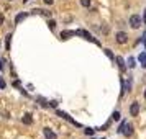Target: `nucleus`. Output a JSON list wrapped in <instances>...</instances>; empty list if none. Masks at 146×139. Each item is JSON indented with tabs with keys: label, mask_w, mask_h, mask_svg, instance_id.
<instances>
[{
	"label": "nucleus",
	"mask_w": 146,
	"mask_h": 139,
	"mask_svg": "<svg viewBox=\"0 0 146 139\" xmlns=\"http://www.w3.org/2000/svg\"><path fill=\"white\" fill-rule=\"evenodd\" d=\"M2 25H3V15L0 13V26H2Z\"/></svg>",
	"instance_id": "nucleus-20"
},
{
	"label": "nucleus",
	"mask_w": 146,
	"mask_h": 139,
	"mask_svg": "<svg viewBox=\"0 0 146 139\" xmlns=\"http://www.w3.org/2000/svg\"><path fill=\"white\" fill-rule=\"evenodd\" d=\"M126 41H128V34H126L125 31H118V33H117V43L125 44Z\"/></svg>",
	"instance_id": "nucleus-3"
},
{
	"label": "nucleus",
	"mask_w": 146,
	"mask_h": 139,
	"mask_svg": "<svg viewBox=\"0 0 146 139\" xmlns=\"http://www.w3.org/2000/svg\"><path fill=\"white\" fill-rule=\"evenodd\" d=\"M145 23H146V10H145Z\"/></svg>",
	"instance_id": "nucleus-21"
},
{
	"label": "nucleus",
	"mask_w": 146,
	"mask_h": 139,
	"mask_svg": "<svg viewBox=\"0 0 146 139\" xmlns=\"http://www.w3.org/2000/svg\"><path fill=\"white\" fill-rule=\"evenodd\" d=\"M120 116H121V115H120V111H115V113H113V116H112V118H113V121H118Z\"/></svg>",
	"instance_id": "nucleus-15"
},
{
	"label": "nucleus",
	"mask_w": 146,
	"mask_h": 139,
	"mask_svg": "<svg viewBox=\"0 0 146 139\" xmlns=\"http://www.w3.org/2000/svg\"><path fill=\"white\" fill-rule=\"evenodd\" d=\"M117 64H118V67L121 69V70H125V62H123L121 57H117Z\"/></svg>",
	"instance_id": "nucleus-10"
},
{
	"label": "nucleus",
	"mask_w": 146,
	"mask_h": 139,
	"mask_svg": "<svg viewBox=\"0 0 146 139\" xmlns=\"http://www.w3.org/2000/svg\"><path fill=\"white\" fill-rule=\"evenodd\" d=\"M27 16H28V13H18V15H17V18H15V23H20V21L25 20Z\"/></svg>",
	"instance_id": "nucleus-8"
},
{
	"label": "nucleus",
	"mask_w": 146,
	"mask_h": 139,
	"mask_svg": "<svg viewBox=\"0 0 146 139\" xmlns=\"http://www.w3.org/2000/svg\"><path fill=\"white\" fill-rule=\"evenodd\" d=\"M139 62H141V66L143 67H146V53L139 54Z\"/></svg>",
	"instance_id": "nucleus-9"
},
{
	"label": "nucleus",
	"mask_w": 146,
	"mask_h": 139,
	"mask_svg": "<svg viewBox=\"0 0 146 139\" xmlns=\"http://www.w3.org/2000/svg\"><path fill=\"white\" fill-rule=\"evenodd\" d=\"M145 98H146V90H145Z\"/></svg>",
	"instance_id": "nucleus-22"
},
{
	"label": "nucleus",
	"mask_w": 146,
	"mask_h": 139,
	"mask_svg": "<svg viewBox=\"0 0 146 139\" xmlns=\"http://www.w3.org/2000/svg\"><path fill=\"white\" fill-rule=\"evenodd\" d=\"M35 13H40V15H44V16H49V12H46V10H35Z\"/></svg>",
	"instance_id": "nucleus-11"
},
{
	"label": "nucleus",
	"mask_w": 146,
	"mask_h": 139,
	"mask_svg": "<svg viewBox=\"0 0 146 139\" xmlns=\"http://www.w3.org/2000/svg\"><path fill=\"white\" fill-rule=\"evenodd\" d=\"M0 88H5V82H3L2 77H0Z\"/></svg>",
	"instance_id": "nucleus-18"
},
{
	"label": "nucleus",
	"mask_w": 146,
	"mask_h": 139,
	"mask_svg": "<svg viewBox=\"0 0 146 139\" xmlns=\"http://www.w3.org/2000/svg\"><path fill=\"white\" fill-rule=\"evenodd\" d=\"M10 41H12V34H8L7 41H5V46H7V49H10Z\"/></svg>",
	"instance_id": "nucleus-14"
},
{
	"label": "nucleus",
	"mask_w": 146,
	"mask_h": 139,
	"mask_svg": "<svg viewBox=\"0 0 146 139\" xmlns=\"http://www.w3.org/2000/svg\"><path fill=\"white\" fill-rule=\"evenodd\" d=\"M48 26L51 28V30H54V28H56V21H54V20H49V21H48Z\"/></svg>",
	"instance_id": "nucleus-13"
},
{
	"label": "nucleus",
	"mask_w": 146,
	"mask_h": 139,
	"mask_svg": "<svg viewBox=\"0 0 146 139\" xmlns=\"http://www.w3.org/2000/svg\"><path fill=\"white\" fill-rule=\"evenodd\" d=\"M74 34H76V31H62V33H61V38H62V40H67L69 36H74Z\"/></svg>",
	"instance_id": "nucleus-7"
},
{
	"label": "nucleus",
	"mask_w": 146,
	"mask_h": 139,
	"mask_svg": "<svg viewBox=\"0 0 146 139\" xmlns=\"http://www.w3.org/2000/svg\"><path fill=\"white\" fill-rule=\"evenodd\" d=\"M138 113H139V103L135 101V103H131V106H130V115H131V116H136Z\"/></svg>",
	"instance_id": "nucleus-4"
},
{
	"label": "nucleus",
	"mask_w": 146,
	"mask_h": 139,
	"mask_svg": "<svg viewBox=\"0 0 146 139\" xmlns=\"http://www.w3.org/2000/svg\"><path fill=\"white\" fill-rule=\"evenodd\" d=\"M130 26L135 28V30L141 26V18H139L138 15H131V16H130Z\"/></svg>",
	"instance_id": "nucleus-2"
},
{
	"label": "nucleus",
	"mask_w": 146,
	"mask_h": 139,
	"mask_svg": "<svg viewBox=\"0 0 146 139\" xmlns=\"http://www.w3.org/2000/svg\"><path fill=\"white\" fill-rule=\"evenodd\" d=\"M43 132H44V136H46V139H58V136H56V132H53L49 128H44L43 129Z\"/></svg>",
	"instance_id": "nucleus-5"
},
{
	"label": "nucleus",
	"mask_w": 146,
	"mask_h": 139,
	"mask_svg": "<svg viewBox=\"0 0 146 139\" xmlns=\"http://www.w3.org/2000/svg\"><path fill=\"white\" fill-rule=\"evenodd\" d=\"M120 132H121L123 136H126V138H130V136L133 134V126H131V125H128V123H123V126H121Z\"/></svg>",
	"instance_id": "nucleus-1"
},
{
	"label": "nucleus",
	"mask_w": 146,
	"mask_h": 139,
	"mask_svg": "<svg viewBox=\"0 0 146 139\" xmlns=\"http://www.w3.org/2000/svg\"><path fill=\"white\" fill-rule=\"evenodd\" d=\"M105 54L110 57V59H113V54H112V51H110V49H105Z\"/></svg>",
	"instance_id": "nucleus-17"
},
{
	"label": "nucleus",
	"mask_w": 146,
	"mask_h": 139,
	"mask_svg": "<svg viewBox=\"0 0 146 139\" xmlns=\"http://www.w3.org/2000/svg\"><path fill=\"white\" fill-rule=\"evenodd\" d=\"M10 2H12V0H10Z\"/></svg>",
	"instance_id": "nucleus-23"
},
{
	"label": "nucleus",
	"mask_w": 146,
	"mask_h": 139,
	"mask_svg": "<svg viewBox=\"0 0 146 139\" xmlns=\"http://www.w3.org/2000/svg\"><path fill=\"white\" fill-rule=\"evenodd\" d=\"M80 5H82V7H90V0H80Z\"/></svg>",
	"instance_id": "nucleus-12"
},
{
	"label": "nucleus",
	"mask_w": 146,
	"mask_h": 139,
	"mask_svg": "<svg viewBox=\"0 0 146 139\" xmlns=\"http://www.w3.org/2000/svg\"><path fill=\"white\" fill-rule=\"evenodd\" d=\"M128 66H130V67H135V59H133V57H130V59H128Z\"/></svg>",
	"instance_id": "nucleus-16"
},
{
	"label": "nucleus",
	"mask_w": 146,
	"mask_h": 139,
	"mask_svg": "<svg viewBox=\"0 0 146 139\" xmlns=\"http://www.w3.org/2000/svg\"><path fill=\"white\" fill-rule=\"evenodd\" d=\"M21 121H23L25 125H31V123H33V118H31V115H25V116L21 118Z\"/></svg>",
	"instance_id": "nucleus-6"
},
{
	"label": "nucleus",
	"mask_w": 146,
	"mask_h": 139,
	"mask_svg": "<svg viewBox=\"0 0 146 139\" xmlns=\"http://www.w3.org/2000/svg\"><path fill=\"white\" fill-rule=\"evenodd\" d=\"M43 2H44L46 5H51V3H53V0H43Z\"/></svg>",
	"instance_id": "nucleus-19"
}]
</instances>
